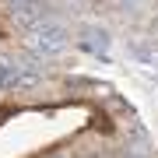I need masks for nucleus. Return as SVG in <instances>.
Here are the masks:
<instances>
[{"mask_svg": "<svg viewBox=\"0 0 158 158\" xmlns=\"http://www.w3.org/2000/svg\"><path fill=\"white\" fill-rule=\"evenodd\" d=\"M81 49H88V53H98V56H106V49H109V32L106 28H95V25H88V28H81Z\"/></svg>", "mask_w": 158, "mask_h": 158, "instance_id": "f257e3e1", "label": "nucleus"}, {"mask_svg": "<svg viewBox=\"0 0 158 158\" xmlns=\"http://www.w3.org/2000/svg\"><path fill=\"white\" fill-rule=\"evenodd\" d=\"M53 4H60V0H53Z\"/></svg>", "mask_w": 158, "mask_h": 158, "instance_id": "7ed1b4c3", "label": "nucleus"}, {"mask_svg": "<svg viewBox=\"0 0 158 158\" xmlns=\"http://www.w3.org/2000/svg\"><path fill=\"white\" fill-rule=\"evenodd\" d=\"M151 35L158 39V11H155V21H151Z\"/></svg>", "mask_w": 158, "mask_h": 158, "instance_id": "f03ea898", "label": "nucleus"}]
</instances>
